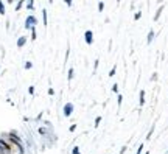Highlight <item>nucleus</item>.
Wrapping results in <instances>:
<instances>
[{
	"instance_id": "nucleus-1",
	"label": "nucleus",
	"mask_w": 168,
	"mask_h": 154,
	"mask_svg": "<svg viewBox=\"0 0 168 154\" xmlns=\"http://www.w3.org/2000/svg\"><path fill=\"white\" fill-rule=\"evenodd\" d=\"M2 137H5L13 146L17 148L19 154H26V148H25V143H24V139L20 137V134L17 133V131L11 129V131H8V133H3Z\"/></svg>"
},
{
	"instance_id": "nucleus-2",
	"label": "nucleus",
	"mask_w": 168,
	"mask_h": 154,
	"mask_svg": "<svg viewBox=\"0 0 168 154\" xmlns=\"http://www.w3.org/2000/svg\"><path fill=\"white\" fill-rule=\"evenodd\" d=\"M36 25H37V17L33 14H30V16H26V19H25V30H31V28H36Z\"/></svg>"
},
{
	"instance_id": "nucleus-3",
	"label": "nucleus",
	"mask_w": 168,
	"mask_h": 154,
	"mask_svg": "<svg viewBox=\"0 0 168 154\" xmlns=\"http://www.w3.org/2000/svg\"><path fill=\"white\" fill-rule=\"evenodd\" d=\"M73 111H75V106H73V103H70V101H67V103L62 106V115H64L66 118L72 117Z\"/></svg>"
},
{
	"instance_id": "nucleus-4",
	"label": "nucleus",
	"mask_w": 168,
	"mask_h": 154,
	"mask_svg": "<svg viewBox=\"0 0 168 154\" xmlns=\"http://www.w3.org/2000/svg\"><path fill=\"white\" fill-rule=\"evenodd\" d=\"M83 37H84V42L87 44V45H92V44L95 42V36H94V31L92 30H86Z\"/></svg>"
},
{
	"instance_id": "nucleus-5",
	"label": "nucleus",
	"mask_w": 168,
	"mask_h": 154,
	"mask_svg": "<svg viewBox=\"0 0 168 154\" xmlns=\"http://www.w3.org/2000/svg\"><path fill=\"white\" fill-rule=\"evenodd\" d=\"M154 37H156V31L151 28V30L148 31V34H146V44H148V45H151V44H153V41H154Z\"/></svg>"
},
{
	"instance_id": "nucleus-6",
	"label": "nucleus",
	"mask_w": 168,
	"mask_h": 154,
	"mask_svg": "<svg viewBox=\"0 0 168 154\" xmlns=\"http://www.w3.org/2000/svg\"><path fill=\"white\" fill-rule=\"evenodd\" d=\"M26 41H28V37H26V36H20L19 39H17V42H16L17 48H24V47H25V44H26Z\"/></svg>"
},
{
	"instance_id": "nucleus-7",
	"label": "nucleus",
	"mask_w": 168,
	"mask_h": 154,
	"mask_svg": "<svg viewBox=\"0 0 168 154\" xmlns=\"http://www.w3.org/2000/svg\"><path fill=\"white\" fill-rule=\"evenodd\" d=\"M164 8H165V5H160V6L157 8L156 14H154V17H153V20H154V22H157V20L160 19V16H162V11H164Z\"/></svg>"
},
{
	"instance_id": "nucleus-8",
	"label": "nucleus",
	"mask_w": 168,
	"mask_h": 154,
	"mask_svg": "<svg viewBox=\"0 0 168 154\" xmlns=\"http://www.w3.org/2000/svg\"><path fill=\"white\" fill-rule=\"evenodd\" d=\"M145 101H146V98H145V90L142 89L139 92V104H140V107L145 106Z\"/></svg>"
},
{
	"instance_id": "nucleus-9",
	"label": "nucleus",
	"mask_w": 168,
	"mask_h": 154,
	"mask_svg": "<svg viewBox=\"0 0 168 154\" xmlns=\"http://www.w3.org/2000/svg\"><path fill=\"white\" fill-rule=\"evenodd\" d=\"M42 22H44V27L48 25V13H47V9H45V8L42 9Z\"/></svg>"
},
{
	"instance_id": "nucleus-10",
	"label": "nucleus",
	"mask_w": 168,
	"mask_h": 154,
	"mask_svg": "<svg viewBox=\"0 0 168 154\" xmlns=\"http://www.w3.org/2000/svg\"><path fill=\"white\" fill-rule=\"evenodd\" d=\"M13 151H14V150H9V148L0 145V154H13Z\"/></svg>"
},
{
	"instance_id": "nucleus-11",
	"label": "nucleus",
	"mask_w": 168,
	"mask_h": 154,
	"mask_svg": "<svg viewBox=\"0 0 168 154\" xmlns=\"http://www.w3.org/2000/svg\"><path fill=\"white\" fill-rule=\"evenodd\" d=\"M73 78H75V70H73V67H70V69L67 70V80L72 81Z\"/></svg>"
},
{
	"instance_id": "nucleus-12",
	"label": "nucleus",
	"mask_w": 168,
	"mask_h": 154,
	"mask_svg": "<svg viewBox=\"0 0 168 154\" xmlns=\"http://www.w3.org/2000/svg\"><path fill=\"white\" fill-rule=\"evenodd\" d=\"M154 129H156V125H153V126L149 128V131H148V134H146V139H145V140H149L151 137H153V134H154Z\"/></svg>"
},
{
	"instance_id": "nucleus-13",
	"label": "nucleus",
	"mask_w": 168,
	"mask_h": 154,
	"mask_svg": "<svg viewBox=\"0 0 168 154\" xmlns=\"http://www.w3.org/2000/svg\"><path fill=\"white\" fill-rule=\"evenodd\" d=\"M34 2H33V0H30V2H25V6H26V9H30V11H33L34 9Z\"/></svg>"
},
{
	"instance_id": "nucleus-14",
	"label": "nucleus",
	"mask_w": 168,
	"mask_h": 154,
	"mask_svg": "<svg viewBox=\"0 0 168 154\" xmlns=\"http://www.w3.org/2000/svg\"><path fill=\"white\" fill-rule=\"evenodd\" d=\"M101 115H97V117H95V122H94V126H95V128H98V126H100V123H101Z\"/></svg>"
},
{
	"instance_id": "nucleus-15",
	"label": "nucleus",
	"mask_w": 168,
	"mask_h": 154,
	"mask_svg": "<svg viewBox=\"0 0 168 154\" xmlns=\"http://www.w3.org/2000/svg\"><path fill=\"white\" fill-rule=\"evenodd\" d=\"M117 104H118V107H122V104H123V95H122V93H118V95H117Z\"/></svg>"
},
{
	"instance_id": "nucleus-16",
	"label": "nucleus",
	"mask_w": 168,
	"mask_h": 154,
	"mask_svg": "<svg viewBox=\"0 0 168 154\" xmlns=\"http://www.w3.org/2000/svg\"><path fill=\"white\" fill-rule=\"evenodd\" d=\"M30 31H31V41H36V39H37V31H36V28H31Z\"/></svg>"
},
{
	"instance_id": "nucleus-17",
	"label": "nucleus",
	"mask_w": 168,
	"mask_h": 154,
	"mask_svg": "<svg viewBox=\"0 0 168 154\" xmlns=\"http://www.w3.org/2000/svg\"><path fill=\"white\" fill-rule=\"evenodd\" d=\"M5 13H6V8H5V3L0 0V14L2 16H5Z\"/></svg>"
},
{
	"instance_id": "nucleus-18",
	"label": "nucleus",
	"mask_w": 168,
	"mask_h": 154,
	"mask_svg": "<svg viewBox=\"0 0 168 154\" xmlns=\"http://www.w3.org/2000/svg\"><path fill=\"white\" fill-rule=\"evenodd\" d=\"M24 69H25V70H30V69H33V62H31V61H26V62L24 64Z\"/></svg>"
},
{
	"instance_id": "nucleus-19",
	"label": "nucleus",
	"mask_w": 168,
	"mask_h": 154,
	"mask_svg": "<svg viewBox=\"0 0 168 154\" xmlns=\"http://www.w3.org/2000/svg\"><path fill=\"white\" fill-rule=\"evenodd\" d=\"M97 6H98V11L101 13V11H104V6H106V3H104V2H98V3H97Z\"/></svg>"
},
{
	"instance_id": "nucleus-20",
	"label": "nucleus",
	"mask_w": 168,
	"mask_h": 154,
	"mask_svg": "<svg viewBox=\"0 0 168 154\" xmlns=\"http://www.w3.org/2000/svg\"><path fill=\"white\" fill-rule=\"evenodd\" d=\"M143 148H145V143H140L139 148H137V151H135V154H143Z\"/></svg>"
},
{
	"instance_id": "nucleus-21",
	"label": "nucleus",
	"mask_w": 168,
	"mask_h": 154,
	"mask_svg": "<svg viewBox=\"0 0 168 154\" xmlns=\"http://www.w3.org/2000/svg\"><path fill=\"white\" fill-rule=\"evenodd\" d=\"M98 65H100V59H95V61H94V73H97V70H98Z\"/></svg>"
},
{
	"instance_id": "nucleus-22",
	"label": "nucleus",
	"mask_w": 168,
	"mask_h": 154,
	"mask_svg": "<svg viewBox=\"0 0 168 154\" xmlns=\"http://www.w3.org/2000/svg\"><path fill=\"white\" fill-rule=\"evenodd\" d=\"M115 73H117V65H114V67L109 70V76L112 78V76H115Z\"/></svg>"
},
{
	"instance_id": "nucleus-23",
	"label": "nucleus",
	"mask_w": 168,
	"mask_h": 154,
	"mask_svg": "<svg viewBox=\"0 0 168 154\" xmlns=\"http://www.w3.org/2000/svg\"><path fill=\"white\" fill-rule=\"evenodd\" d=\"M24 5H25V2H22V0H20V2H17V3H16V11H20V8H22Z\"/></svg>"
},
{
	"instance_id": "nucleus-24",
	"label": "nucleus",
	"mask_w": 168,
	"mask_h": 154,
	"mask_svg": "<svg viewBox=\"0 0 168 154\" xmlns=\"http://www.w3.org/2000/svg\"><path fill=\"white\" fill-rule=\"evenodd\" d=\"M70 154H81L79 146H73V148H72V153H70Z\"/></svg>"
},
{
	"instance_id": "nucleus-25",
	"label": "nucleus",
	"mask_w": 168,
	"mask_h": 154,
	"mask_svg": "<svg viewBox=\"0 0 168 154\" xmlns=\"http://www.w3.org/2000/svg\"><path fill=\"white\" fill-rule=\"evenodd\" d=\"M140 17H142V11H137V13L134 14V20H139Z\"/></svg>"
},
{
	"instance_id": "nucleus-26",
	"label": "nucleus",
	"mask_w": 168,
	"mask_h": 154,
	"mask_svg": "<svg viewBox=\"0 0 168 154\" xmlns=\"http://www.w3.org/2000/svg\"><path fill=\"white\" fill-rule=\"evenodd\" d=\"M112 92L118 95V84H117V82H115V84H112Z\"/></svg>"
},
{
	"instance_id": "nucleus-27",
	"label": "nucleus",
	"mask_w": 168,
	"mask_h": 154,
	"mask_svg": "<svg viewBox=\"0 0 168 154\" xmlns=\"http://www.w3.org/2000/svg\"><path fill=\"white\" fill-rule=\"evenodd\" d=\"M69 131H70V133H75V131H76V125H70V128H69Z\"/></svg>"
},
{
	"instance_id": "nucleus-28",
	"label": "nucleus",
	"mask_w": 168,
	"mask_h": 154,
	"mask_svg": "<svg viewBox=\"0 0 168 154\" xmlns=\"http://www.w3.org/2000/svg\"><path fill=\"white\" fill-rule=\"evenodd\" d=\"M28 93H30V95H34V86H30L28 87Z\"/></svg>"
},
{
	"instance_id": "nucleus-29",
	"label": "nucleus",
	"mask_w": 168,
	"mask_h": 154,
	"mask_svg": "<svg viewBox=\"0 0 168 154\" xmlns=\"http://www.w3.org/2000/svg\"><path fill=\"white\" fill-rule=\"evenodd\" d=\"M157 78H159V75H157V72H154L153 75H151V81H156Z\"/></svg>"
},
{
	"instance_id": "nucleus-30",
	"label": "nucleus",
	"mask_w": 168,
	"mask_h": 154,
	"mask_svg": "<svg viewBox=\"0 0 168 154\" xmlns=\"http://www.w3.org/2000/svg\"><path fill=\"white\" fill-rule=\"evenodd\" d=\"M64 3H66L69 8H72V6H73V2H72V0H66V2H64Z\"/></svg>"
},
{
	"instance_id": "nucleus-31",
	"label": "nucleus",
	"mask_w": 168,
	"mask_h": 154,
	"mask_svg": "<svg viewBox=\"0 0 168 154\" xmlns=\"http://www.w3.org/2000/svg\"><path fill=\"white\" fill-rule=\"evenodd\" d=\"M126 151H128V146L124 145V146H122V150H120V154H124V153H126Z\"/></svg>"
},
{
	"instance_id": "nucleus-32",
	"label": "nucleus",
	"mask_w": 168,
	"mask_h": 154,
	"mask_svg": "<svg viewBox=\"0 0 168 154\" xmlns=\"http://www.w3.org/2000/svg\"><path fill=\"white\" fill-rule=\"evenodd\" d=\"M48 95H55V89H53V87L48 89Z\"/></svg>"
},
{
	"instance_id": "nucleus-33",
	"label": "nucleus",
	"mask_w": 168,
	"mask_h": 154,
	"mask_svg": "<svg viewBox=\"0 0 168 154\" xmlns=\"http://www.w3.org/2000/svg\"><path fill=\"white\" fill-rule=\"evenodd\" d=\"M41 120H42V112H41V114L36 117V122H41Z\"/></svg>"
},
{
	"instance_id": "nucleus-34",
	"label": "nucleus",
	"mask_w": 168,
	"mask_h": 154,
	"mask_svg": "<svg viewBox=\"0 0 168 154\" xmlns=\"http://www.w3.org/2000/svg\"><path fill=\"white\" fill-rule=\"evenodd\" d=\"M143 154H149V151H145V153H143Z\"/></svg>"
},
{
	"instance_id": "nucleus-35",
	"label": "nucleus",
	"mask_w": 168,
	"mask_h": 154,
	"mask_svg": "<svg viewBox=\"0 0 168 154\" xmlns=\"http://www.w3.org/2000/svg\"><path fill=\"white\" fill-rule=\"evenodd\" d=\"M167 154H168V150H167Z\"/></svg>"
}]
</instances>
